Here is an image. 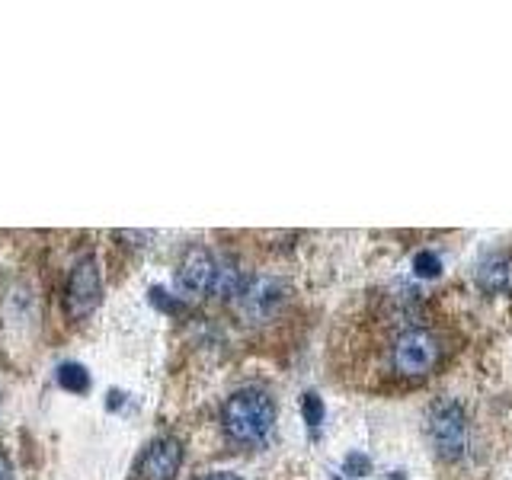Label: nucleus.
<instances>
[{"label":"nucleus","mask_w":512,"mask_h":480,"mask_svg":"<svg viewBox=\"0 0 512 480\" xmlns=\"http://www.w3.org/2000/svg\"><path fill=\"white\" fill-rule=\"evenodd\" d=\"M221 426L240 445L263 442L276 426V404L263 388H240L221 407Z\"/></svg>","instance_id":"nucleus-1"},{"label":"nucleus","mask_w":512,"mask_h":480,"mask_svg":"<svg viewBox=\"0 0 512 480\" xmlns=\"http://www.w3.org/2000/svg\"><path fill=\"white\" fill-rule=\"evenodd\" d=\"M426 436L442 458H458L468 448V413L458 400H436L429 407Z\"/></svg>","instance_id":"nucleus-2"},{"label":"nucleus","mask_w":512,"mask_h":480,"mask_svg":"<svg viewBox=\"0 0 512 480\" xmlns=\"http://www.w3.org/2000/svg\"><path fill=\"white\" fill-rule=\"evenodd\" d=\"M439 359H442V343L436 333H429L423 327H407L404 333H397V340H394L397 375L426 378L429 372H436Z\"/></svg>","instance_id":"nucleus-3"},{"label":"nucleus","mask_w":512,"mask_h":480,"mask_svg":"<svg viewBox=\"0 0 512 480\" xmlns=\"http://www.w3.org/2000/svg\"><path fill=\"white\" fill-rule=\"evenodd\" d=\"M103 301V276L96 256H80L71 266L68 285H64V314L71 320L90 317Z\"/></svg>","instance_id":"nucleus-4"},{"label":"nucleus","mask_w":512,"mask_h":480,"mask_svg":"<svg viewBox=\"0 0 512 480\" xmlns=\"http://www.w3.org/2000/svg\"><path fill=\"white\" fill-rule=\"evenodd\" d=\"M183 468V445L173 436H160L148 442L138 458V480H176Z\"/></svg>","instance_id":"nucleus-5"},{"label":"nucleus","mask_w":512,"mask_h":480,"mask_svg":"<svg viewBox=\"0 0 512 480\" xmlns=\"http://www.w3.org/2000/svg\"><path fill=\"white\" fill-rule=\"evenodd\" d=\"M218 276H221V260L205 247H192L183 263L176 279H180V288L189 295H208L218 288Z\"/></svg>","instance_id":"nucleus-6"},{"label":"nucleus","mask_w":512,"mask_h":480,"mask_svg":"<svg viewBox=\"0 0 512 480\" xmlns=\"http://www.w3.org/2000/svg\"><path fill=\"white\" fill-rule=\"evenodd\" d=\"M477 288L487 295H512V253H490L480 260Z\"/></svg>","instance_id":"nucleus-7"},{"label":"nucleus","mask_w":512,"mask_h":480,"mask_svg":"<svg viewBox=\"0 0 512 480\" xmlns=\"http://www.w3.org/2000/svg\"><path fill=\"white\" fill-rule=\"evenodd\" d=\"M240 301L247 304V311L250 314H266L272 304H279L282 301V288L276 279H253L244 285V292H240Z\"/></svg>","instance_id":"nucleus-8"},{"label":"nucleus","mask_w":512,"mask_h":480,"mask_svg":"<svg viewBox=\"0 0 512 480\" xmlns=\"http://www.w3.org/2000/svg\"><path fill=\"white\" fill-rule=\"evenodd\" d=\"M55 378L68 394H87L90 391V372L80 362H61Z\"/></svg>","instance_id":"nucleus-9"},{"label":"nucleus","mask_w":512,"mask_h":480,"mask_svg":"<svg viewBox=\"0 0 512 480\" xmlns=\"http://www.w3.org/2000/svg\"><path fill=\"white\" fill-rule=\"evenodd\" d=\"M413 272H416V276H423V279H432V276H439V272H442V260L432 250H420L413 256Z\"/></svg>","instance_id":"nucleus-10"},{"label":"nucleus","mask_w":512,"mask_h":480,"mask_svg":"<svg viewBox=\"0 0 512 480\" xmlns=\"http://www.w3.org/2000/svg\"><path fill=\"white\" fill-rule=\"evenodd\" d=\"M301 413H304V423H308L311 429H317L320 423H324V400H320L314 391H308L301 400Z\"/></svg>","instance_id":"nucleus-11"},{"label":"nucleus","mask_w":512,"mask_h":480,"mask_svg":"<svg viewBox=\"0 0 512 480\" xmlns=\"http://www.w3.org/2000/svg\"><path fill=\"white\" fill-rule=\"evenodd\" d=\"M368 468H372V461H368L365 455H359V452H352L349 458H346V474H365Z\"/></svg>","instance_id":"nucleus-12"},{"label":"nucleus","mask_w":512,"mask_h":480,"mask_svg":"<svg viewBox=\"0 0 512 480\" xmlns=\"http://www.w3.org/2000/svg\"><path fill=\"white\" fill-rule=\"evenodd\" d=\"M151 304H157V308H164V311H180V304H176L164 288H151Z\"/></svg>","instance_id":"nucleus-13"},{"label":"nucleus","mask_w":512,"mask_h":480,"mask_svg":"<svg viewBox=\"0 0 512 480\" xmlns=\"http://www.w3.org/2000/svg\"><path fill=\"white\" fill-rule=\"evenodd\" d=\"M0 480H13V464L4 452H0Z\"/></svg>","instance_id":"nucleus-14"},{"label":"nucleus","mask_w":512,"mask_h":480,"mask_svg":"<svg viewBox=\"0 0 512 480\" xmlns=\"http://www.w3.org/2000/svg\"><path fill=\"white\" fill-rule=\"evenodd\" d=\"M199 480H244V477H237V474H231V471H215V474H205V477H199Z\"/></svg>","instance_id":"nucleus-15"}]
</instances>
